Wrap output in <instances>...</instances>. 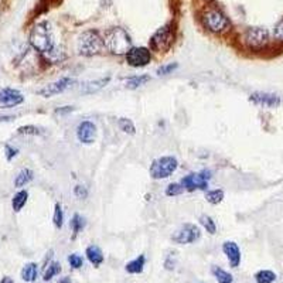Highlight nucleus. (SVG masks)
Instances as JSON below:
<instances>
[{"instance_id": "1", "label": "nucleus", "mask_w": 283, "mask_h": 283, "mask_svg": "<svg viewBox=\"0 0 283 283\" xmlns=\"http://www.w3.org/2000/svg\"><path fill=\"white\" fill-rule=\"evenodd\" d=\"M30 44L38 53L49 57L50 60H54V56H60L63 53V51L58 53V49L56 47V40H54L49 21L37 23L34 27L31 28Z\"/></svg>"}, {"instance_id": "2", "label": "nucleus", "mask_w": 283, "mask_h": 283, "mask_svg": "<svg viewBox=\"0 0 283 283\" xmlns=\"http://www.w3.org/2000/svg\"><path fill=\"white\" fill-rule=\"evenodd\" d=\"M104 42L105 49L115 56H126L127 51L132 49V40L122 27H112L106 30Z\"/></svg>"}, {"instance_id": "3", "label": "nucleus", "mask_w": 283, "mask_h": 283, "mask_svg": "<svg viewBox=\"0 0 283 283\" xmlns=\"http://www.w3.org/2000/svg\"><path fill=\"white\" fill-rule=\"evenodd\" d=\"M77 50L79 56H98V54H102V53H104V50H105V42H104V38L99 35L98 31L88 30V31H84L82 34L78 37Z\"/></svg>"}, {"instance_id": "4", "label": "nucleus", "mask_w": 283, "mask_h": 283, "mask_svg": "<svg viewBox=\"0 0 283 283\" xmlns=\"http://www.w3.org/2000/svg\"><path fill=\"white\" fill-rule=\"evenodd\" d=\"M201 21L208 31L215 34H222L231 28L229 19L218 9H207L201 16Z\"/></svg>"}, {"instance_id": "5", "label": "nucleus", "mask_w": 283, "mask_h": 283, "mask_svg": "<svg viewBox=\"0 0 283 283\" xmlns=\"http://www.w3.org/2000/svg\"><path fill=\"white\" fill-rule=\"evenodd\" d=\"M177 167H178V162L176 157L162 156L152 162L149 173L153 180H163V178H169L176 171Z\"/></svg>"}, {"instance_id": "6", "label": "nucleus", "mask_w": 283, "mask_h": 283, "mask_svg": "<svg viewBox=\"0 0 283 283\" xmlns=\"http://www.w3.org/2000/svg\"><path fill=\"white\" fill-rule=\"evenodd\" d=\"M174 44V26L166 24L160 27L150 38V50L156 53H167Z\"/></svg>"}, {"instance_id": "7", "label": "nucleus", "mask_w": 283, "mask_h": 283, "mask_svg": "<svg viewBox=\"0 0 283 283\" xmlns=\"http://www.w3.org/2000/svg\"><path fill=\"white\" fill-rule=\"evenodd\" d=\"M244 44L249 50H262L268 45L269 33L263 27H249L244 33Z\"/></svg>"}, {"instance_id": "8", "label": "nucleus", "mask_w": 283, "mask_h": 283, "mask_svg": "<svg viewBox=\"0 0 283 283\" xmlns=\"http://www.w3.org/2000/svg\"><path fill=\"white\" fill-rule=\"evenodd\" d=\"M201 238V231L197 225L194 224H184L181 225L176 232L171 235V241L178 245H188L194 244Z\"/></svg>"}, {"instance_id": "9", "label": "nucleus", "mask_w": 283, "mask_h": 283, "mask_svg": "<svg viewBox=\"0 0 283 283\" xmlns=\"http://www.w3.org/2000/svg\"><path fill=\"white\" fill-rule=\"evenodd\" d=\"M211 178V171H200V173H191L188 176L181 178V185L185 191H198V190H207L208 188V180Z\"/></svg>"}, {"instance_id": "10", "label": "nucleus", "mask_w": 283, "mask_h": 283, "mask_svg": "<svg viewBox=\"0 0 283 283\" xmlns=\"http://www.w3.org/2000/svg\"><path fill=\"white\" fill-rule=\"evenodd\" d=\"M152 61V53L146 47H132L127 51L126 63L133 68L146 67Z\"/></svg>"}, {"instance_id": "11", "label": "nucleus", "mask_w": 283, "mask_h": 283, "mask_svg": "<svg viewBox=\"0 0 283 283\" xmlns=\"http://www.w3.org/2000/svg\"><path fill=\"white\" fill-rule=\"evenodd\" d=\"M72 84H74V79H72V78H60V79H57L54 82L45 85L41 89H38L37 93L44 97V98H51V97H54V95L63 93V92L65 91V89H68Z\"/></svg>"}, {"instance_id": "12", "label": "nucleus", "mask_w": 283, "mask_h": 283, "mask_svg": "<svg viewBox=\"0 0 283 283\" xmlns=\"http://www.w3.org/2000/svg\"><path fill=\"white\" fill-rule=\"evenodd\" d=\"M249 101L261 108H277L280 105V98L269 92H254L249 95Z\"/></svg>"}, {"instance_id": "13", "label": "nucleus", "mask_w": 283, "mask_h": 283, "mask_svg": "<svg viewBox=\"0 0 283 283\" xmlns=\"http://www.w3.org/2000/svg\"><path fill=\"white\" fill-rule=\"evenodd\" d=\"M77 137L84 145H92L97 139V125L91 120L81 122L77 127Z\"/></svg>"}, {"instance_id": "14", "label": "nucleus", "mask_w": 283, "mask_h": 283, "mask_svg": "<svg viewBox=\"0 0 283 283\" xmlns=\"http://www.w3.org/2000/svg\"><path fill=\"white\" fill-rule=\"evenodd\" d=\"M24 101V97L20 91L14 88H2L0 89V106L2 108H14L20 105Z\"/></svg>"}, {"instance_id": "15", "label": "nucleus", "mask_w": 283, "mask_h": 283, "mask_svg": "<svg viewBox=\"0 0 283 283\" xmlns=\"http://www.w3.org/2000/svg\"><path fill=\"white\" fill-rule=\"evenodd\" d=\"M222 252L225 254L226 259L229 262L231 268H238L241 263V251L238 244H235L233 241H225L222 244Z\"/></svg>"}, {"instance_id": "16", "label": "nucleus", "mask_w": 283, "mask_h": 283, "mask_svg": "<svg viewBox=\"0 0 283 283\" xmlns=\"http://www.w3.org/2000/svg\"><path fill=\"white\" fill-rule=\"evenodd\" d=\"M85 255H86L88 261L91 262V265H93L95 268H99L102 265L104 259H105L101 248L97 247V245H89V247L86 248V251H85Z\"/></svg>"}, {"instance_id": "17", "label": "nucleus", "mask_w": 283, "mask_h": 283, "mask_svg": "<svg viewBox=\"0 0 283 283\" xmlns=\"http://www.w3.org/2000/svg\"><path fill=\"white\" fill-rule=\"evenodd\" d=\"M145 265H146V256L145 255H139L137 258H134L133 261L127 262L126 266H125V270H126L127 273H132V275H139V273L143 272Z\"/></svg>"}, {"instance_id": "18", "label": "nucleus", "mask_w": 283, "mask_h": 283, "mask_svg": "<svg viewBox=\"0 0 283 283\" xmlns=\"http://www.w3.org/2000/svg\"><path fill=\"white\" fill-rule=\"evenodd\" d=\"M37 275H38V266L34 262H30L27 265H24V268L21 269V279L24 282H34L37 279Z\"/></svg>"}, {"instance_id": "19", "label": "nucleus", "mask_w": 283, "mask_h": 283, "mask_svg": "<svg viewBox=\"0 0 283 283\" xmlns=\"http://www.w3.org/2000/svg\"><path fill=\"white\" fill-rule=\"evenodd\" d=\"M33 177H34V173H33V170L30 169H23L19 171V174L16 176L14 178V185L17 187V188H21V187H24L26 184H28L31 180H33Z\"/></svg>"}, {"instance_id": "20", "label": "nucleus", "mask_w": 283, "mask_h": 283, "mask_svg": "<svg viewBox=\"0 0 283 283\" xmlns=\"http://www.w3.org/2000/svg\"><path fill=\"white\" fill-rule=\"evenodd\" d=\"M149 81H150V75H146V74H142V75H133V77L127 78L126 79V86L127 89H137V88H140L142 85L148 84Z\"/></svg>"}, {"instance_id": "21", "label": "nucleus", "mask_w": 283, "mask_h": 283, "mask_svg": "<svg viewBox=\"0 0 283 283\" xmlns=\"http://www.w3.org/2000/svg\"><path fill=\"white\" fill-rule=\"evenodd\" d=\"M28 198V193L26 190H20L19 193L14 194L13 200H12V207L16 212H19L23 210V207L26 205Z\"/></svg>"}, {"instance_id": "22", "label": "nucleus", "mask_w": 283, "mask_h": 283, "mask_svg": "<svg viewBox=\"0 0 283 283\" xmlns=\"http://www.w3.org/2000/svg\"><path fill=\"white\" fill-rule=\"evenodd\" d=\"M255 280L256 283H273L276 280V273L268 269H263L255 273Z\"/></svg>"}, {"instance_id": "23", "label": "nucleus", "mask_w": 283, "mask_h": 283, "mask_svg": "<svg viewBox=\"0 0 283 283\" xmlns=\"http://www.w3.org/2000/svg\"><path fill=\"white\" fill-rule=\"evenodd\" d=\"M212 275L215 276L217 282L218 283H233V277L231 273H228L226 270H224L222 268H218V266H214L211 269Z\"/></svg>"}, {"instance_id": "24", "label": "nucleus", "mask_w": 283, "mask_h": 283, "mask_svg": "<svg viewBox=\"0 0 283 283\" xmlns=\"http://www.w3.org/2000/svg\"><path fill=\"white\" fill-rule=\"evenodd\" d=\"M70 226H71V229H72V238L75 240L77 238V235L82 229H84V226H85V219L81 217V215H78V214H75L74 217H72V219H71V222H70Z\"/></svg>"}, {"instance_id": "25", "label": "nucleus", "mask_w": 283, "mask_h": 283, "mask_svg": "<svg viewBox=\"0 0 283 283\" xmlns=\"http://www.w3.org/2000/svg\"><path fill=\"white\" fill-rule=\"evenodd\" d=\"M60 272H61V265L58 263V262H51L47 269L44 270V275H42V280H45V282H49L51 280L54 276L60 275Z\"/></svg>"}, {"instance_id": "26", "label": "nucleus", "mask_w": 283, "mask_h": 283, "mask_svg": "<svg viewBox=\"0 0 283 283\" xmlns=\"http://www.w3.org/2000/svg\"><path fill=\"white\" fill-rule=\"evenodd\" d=\"M205 200H207V201L212 205L219 204V203L224 200V191L218 190V188L207 191V193H205Z\"/></svg>"}, {"instance_id": "27", "label": "nucleus", "mask_w": 283, "mask_h": 283, "mask_svg": "<svg viewBox=\"0 0 283 283\" xmlns=\"http://www.w3.org/2000/svg\"><path fill=\"white\" fill-rule=\"evenodd\" d=\"M200 224L203 225V228H204L205 231L208 233H211V235H214V233L217 232V225H215V221L210 217V215H201L200 217Z\"/></svg>"}, {"instance_id": "28", "label": "nucleus", "mask_w": 283, "mask_h": 283, "mask_svg": "<svg viewBox=\"0 0 283 283\" xmlns=\"http://www.w3.org/2000/svg\"><path fill=\"white\" fill-rule=\"evenodd\" d=\"M118 126L122 132H125L127 134H134L136 133V127H134V123L129 118H120L118 120Z\"/></svg>"}, {"instance_id": "29", "label": "nucleus", "mask_w": 283, "mask_h": 283, "mask_svg": "<svg viewBox=\"0 0 283 283\" xmlns=\"http://www.w3.org/2000/svg\"><path fill=\"white\" fill-rule=\"evenodd\" d=\"M53 222H54V226L57 229H61L64 225V211L61 204H56V208H54V215H53Z\"/></svg>"}, {"instance_id": "30", "label": "nucleus", "mask_w": 283, "mask_h": 283, "mask_svg": "<svg viewBox=\"0 0 283 283\" xmlns=\"http://www.w3.org/2000/svg\"><path fill=\"white\" fill-rule=\"evenodd\" d=\"M109 82V78H102V79H99V81H95V82H89V84L85 85V89L84 92H86V93H91V92H97L98 89H101V88H104L106 84Z\"/></svg>"}, {"instance_id": "31", "label": "nucleus", "mask_w": 283, "mask_h": 283, "mask_svg": "<svg viewBox=\"0 0 283 283\" xmlns=\"http://www.w3.org/2000/svg\"><path fill=\"white\" fill-rule=\"evenodd\" d=\"M184 187L181 185V183H171L166 187V196L167 197H176V196H180L183 194Z\"/></svg>"}, {"instance_id": "32", "label": "nucleus", "mask_w": 283, "mask_h": 283, "mask_svg": "<svg viewBox=\"0 0 283 283\" xmlns=\"http://www.w3.org/2000/svg\"><path fill=\"white\" fill-rule=\"evenodd\" d=\"M17 133L20 134H31V136H38L42 133L40 127L34 126V125H26V126H20L17 129Z\"/></svg>"}, {"instance_id": "33", "label": "nucleus", "mask_w": 283, "mask_h": 283, "mask_svg": "<svg viewBox=\"0 0 283 283\" xmlns=\"http://www.w3.org/2000/svg\"><path fill=\"white\" fill-rule=\"evenodd\" d=\"M68 263H70V266L72 269H79L84 266V259H82V256L78 254H71L68 256Z\"/></svg>"}, {"instance_id": "34", "label": "nucleus", "mask_w": 283, "mask_h": 283, "mask_svg": "<svg viewBox=\"0 0 283 283\" xmlns=\"http://www.w3.org/2000/svg\"><path fill=\"white\" fill-rule=\"evenodd\" d=\"M178 68V64L177 63H170V64H164L162 67L157 68V75H169L173 71Z\"/></svg>"}, {"instance_id": "35", "label": "nucleus", "mask_w": 283, "mask_h": 283, "mask_svg": "<svg viewBox=\"0 0 283 283\" xmlns=\"http://www.w3.org/2000/svg\"><path fill=\"white\" fill-rule=\"evenodd\" d=\"M273 37H275L276 41L283 42V19L276 24L275 31H273Z\"/></svg>"}, {"instance_id": "36", "label": "nucleus", "mask_w": 283, "mask_h": 283, "mask_svg": "<svg viewBox=\"0 0 283 283\" xmlns=\"http://www.w3.org/2000/svg\"><path fill=\"white\" fill-rule=\"evenodd\" d=\"M74 194H75L78 198L84 200V198L88 197V190H86V187H84V185H75Z\"/></svg>"}, {"instance_id": "37", "label": "nucleus", "mask_w": 283, "mask_h": 283, "mask_svg": "<svg viewBox=\"0 0 283 283\" xmlns=\"http://www.w3.org/2000/svg\"><path fill=\"white\" fill-rule=\"evenodd\" d=\"M5 150H6V159L10 162L13 157H16L17 156V153H19V150L17 149L12 148V146H9V145H6V148H5Z\"/></svg>"}, {"instance_id": "38", "label": "nucleus", "mask_w": 283, "mask_h": 283, "mask_svg": "<svg viewBox=\"0 0 283 283\" xmlns=\"http://www.w3.org/2000/svg\"><path fill=\"white\" fill-rule=\"evenodd\" d=\"M74 111V106H63V108H58L56 109V113L57 115H67V113H70Z\"/></svg>"}, {"instance_id": "39", "label": "nucleus", "mask_w": 283, "mask_h": 283, "mask_svg": "<svg viewBox=\"0 0 283 283\" xmlns=\"http://www.w3.org/2000/svg\"><path fill=\"white\" fill-rule=\"evenodd\" d=\"M0 283H14L13 282V279L12 277H9V276H5L2 280H0Z\"/></svg>"}, {"instance_id": "40", "label": "nucleus", "mask_w": 283, "mask_h": 283, "mask_svg": "<svg viewBox=\"0 0 283 283\" xmlns=\"http://www.w3.org/2000/svg\"><path fill=\"white\" fill-rule=\"evenodd\" d=\"M58 283H72V282H71V279L68 277V276H65V277H63V279H60V282Z\"/></svg>"}]
</instances>
